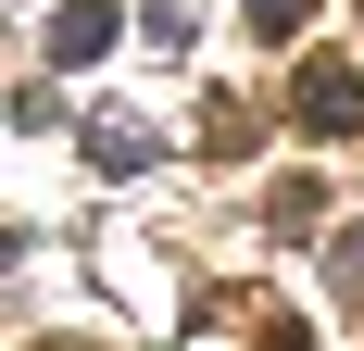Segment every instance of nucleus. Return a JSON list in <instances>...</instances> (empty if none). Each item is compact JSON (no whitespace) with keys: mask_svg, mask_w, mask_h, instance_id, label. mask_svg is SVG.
<instances>
[{"mask_svg":"<svg viewBox=\"0 0 364 351\" xmlns=\"http://www.w3.org/2000/svg\"><path fill=\"white\" fill-rule=\"evenodd\" d=\"M289 113H301V139H352V126H364V63L314 50V63H301V88H289Z\"/></svg>","mask_w":364,"mask_h":351,"instance_id":"1","label":"nucleus"},{"mask_svg":"<svg viewBox=\"0 0 364 351\" xmlns=\"http://www.w3.org/2000/svg\"><path fill=\"white\" fill-rule=\"evenodd\" d=\"M113 50V0H63L50 13V63H101Z\"/></svg>","mask_w":364,"mask_h":351,"instance_id":"2","label":"nucleus"},{"mask_svg":"<svg viewBox=\"0 0 364 351\" xmlns=\"http://www.w3.org/2000/svg\"><path fill=\"white\" fill-rule=\"evenodd\" d=\"M88 163H101V176H139L151 139H139V126H101V139H88Z\"/></svg>","mask_w":364,"mask_h":351,"instance_id":"3","label":"nucleus"},{"mask_svg":"<svg viewBox=\"0 0 364 351\" xmlns=\"http://www.w3.org/2000/svg\"><path fill=\"white\" fill-rule=\"evenodd\" d=\"M301 13H314V0H252V26H264V38H289Z\"/></svg>","mask_w":364,"mask_h":351,"instance_id":"4","label":"nucleus"},{"mask_svg":"<svg viewBox=\"0 0 364 351\" xmlns=\"http://www.w3.org/2000/svg\"><path fill=\"white\" fill-rule=\"evenodd\" d=\"M339 288H352V301H364V239H339Z\"/></svg>","mask_w":364,"mask_h":351,"instance_id":"5","label":"nucleus"},{"mask_svg":"<svg viewBox=\"0 0 364 351\" xmlns=\"http://www.w3.org/2000/svg\"><path fill=\"white\" fill-rule=\"evenodd\" d=\"M13 251H26V239H13V226H0V264H13Z\"/></svg>","mask_w":364,"mask_h":351,"instance_id":"6","label":"nucleus"}]
</instances>
